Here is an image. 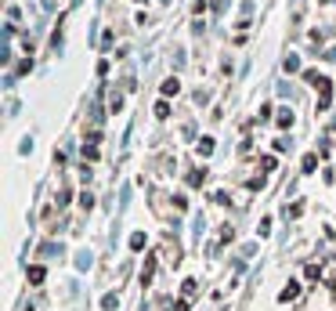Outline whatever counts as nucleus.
Wrapping results in <instances>:
<instances>
[{
	"label": "nucleus",
	"instance_id": "1",
	"mask_svg": "<svg viewBox=\"0 0 336 311\" xmlns=\"http://www.w3.org/2000/svg\"><path fill=\"white\" fill-rule=\"evenodd\" d=\"M91 264H94V253L91 250H80L76 253V271H91Z\"/></svg>",
	"mask_w": 336,
	"mask_h": 311
},
{
	"label": "nucleus",
	"instance_id": "2",
	"mask_svg": "<svg viewBox=\"0 0 336 311\" xmlns=\"http://www.w3.org/2000/svg\"><path fill=\"white\" fill-rule=\"evenodd\" d=\"M181 91V84H177V76H170V80H163V94L170 98V94H177Z\"/></svg>",
	"mask_w": 336,
	"mask_h": 311
},
{
	"label": "nucleus",
	"instance_id": "3",
	"mask_svg": "<svg viewBox=\"0 0 336 311\" xmlns=\"http://www.w3.org/2000/svg\"><path fill=\"white\" fill-rule=\"evenodd\" d=\"M297 293H300V286H297V282H289V286H286V290L278 293V300L286 304V300H293V297H297Z\"/></svg>",
	"mask_w": 336,
	"mask_h": 311
},
{
	"label": "nucleus",
	"instance_id": "4",
	"mask_svg": "<svg viewBox=\"0 0 336 311\" xmlns=\"http://www.w3.org/2000/svg\"><path fill=\"white\" fill-rule=\"evenodd\" d=\"M282 65H286V72H297V69H300V58H297V55H286Z\"/></svg>",
	"mask_w": 336,
	"mask_h": 311
},
{
	"label": "nucleus",
	"instance_id": "5",
	"mask_svg": "<svg viewBox=\"0 0 336 311\" xmlns=\"http://www.w3.org/2000/svg\"><path fill=\"white\" fill-rule=\"evenodd\" d=\"M278 127H293V112H289V109L278 112Z\"/></svg>",
	"mask_w": 336,
	"mask_h": 311
},
{
	"label": "nucleus",
	"instance_id": "6",
	"mask_svg": "<svg viewBox=\"0 0 336 311\" xmlns=\"http://www.w3.org/2000/svg\"><path fill=\"white\" fill-rule=\"evenodd\" d=\"M210 152H214V138H202L199 141V156H210Z\"/></svg>",
	"mask_w": 336,
	"mask_h": 311
},
{
	"label": "nucleus",
	"instance_id": "7",
	"mask_svg": "<svg viewBox=\"0 0 336 311\" xmlns=\"http://www.w3.org/2000/svg\"><path fill=\"white\" fill-rule=\"evenodd\" d=\"M131 250H145V236H141V231H134V236H131Z\"/></svg>",
	"mask_w": 336,
	"mask_h": 311
},
{
	"label": "nucleus",
	"instance_id": "8",
	"mask_svg": "<svg viewBox=\"0 0 336 311\" xmlns=\"http://www.w3.org/2000/svg\"><path fill=\"white\" fill-rule=\"evenodd\" d=\"M29 282H44V268H40V264L29 268Z\"/></svg>",
	"mask_w": 336,
	"mask_h": 311
},
{
	"label": "nucleus",
	"instance_id": "9",
	"mask_svg": "<svg viewBox=\"0 0 336 311\" xmlns=\"http://www.w3.org/2000/svg\"><path fill=\"white\" fill-rule=\"evenodd\" d=\"M156 116H159V120H166V116H170V101H159V105H156Z\"/></svg>",
	"mask_w": 336,
	"mask_h": 311
},
{
	"label": "nucleus",
	"instance_id": "10",
	"mask_svg": "<svg viewBox=\"0 0 336 311\" xmlns=\"http://www.w3.org/2000/svg\"><path fill=\"white\" fill-rule=\"evenodd\" d=\"M116 304H119V297H116V293H109V297H105V300H101V307H105V311H112V307H116Z\"/></svg>",
	"mask_w": 336,
	"mask_h": 311
},
{
	"label": "nucleus",
	"instance_id": "11",
	"mask_svg": "<svg viewBox=\"0 0 336 311\" xmlns=\"http://www.w3.org/2000/svg\"><path fill=\"white\" fill-rule=\"evenodd\" d=\"M188 185H195V188H199V185H202V170H192V174H188Z\"/></svg>",
	"mask_w": 336,
	"mask_h": 311
},
{
	"label": "nucleus",
	"instance_id": "12",
	"mask_svg": "<svg viewBox=\"0 0 336 311\" xmlns=\"http://www.w3.org/2000/svg\"><path fill=\"white\" fill-rule=\"evenodd\" d=\"M315 167H318V160H315V156H307V160H304V174H311Z\"/></svg>",
	"mask_w": 336,
	"mask_h": 311
}]
</instances>
